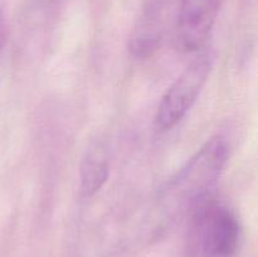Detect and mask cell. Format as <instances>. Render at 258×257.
I'll list each match as a JSON object with an SVG mask.
<instances>
[{"label":"cell","instance_id":"1","mask_svg":"<svg viewBox=\"0 0 258 257\" xmlns=\"http://www.w3.org/2000/svg\"><path fill=\"white\" fill-rule=\"evenodd\" d=\"M228 158V146L223 138L217 136L202 146L186 165L164 190L166 206L174 208H194L198 202L211 196Z\"/></svg>","mask_w":258,"mask_h":257},{"label":"cell","instance_id":"2","mask_svg":"<svg viewBox=\"0 0 258 257\" xmlns=\"http://www.w3.org/2000/svg\"><path fill=\"white\" fill-rule=\"evenodd\" d=\"M241 241V223L228 206L211 196L194 206L190 247L197 257H234Z\"/></svg>","mask_w":258,"mask_h":257},{"label":"cell","instance_id":"3","mask_svg":"<svg viewBox=\"0 0 258 257\" xmlns=\"http://www.w3.org/2000/svg\"><path fill=\"white\" fill-rule=\"evenodd\" d=\"M213 67V54L208 50L194 58L168 88L156 110L154 123L159 131L178 125L196 103Z\"/></svg>","mask_w":258,"mask_h":257},{"label":"cell","instance_id":"4","mask_svg":"<svg viewBox=\"0 0 258 257\" xmlns=\"http://www.w3.org/2000/svg\"><path fill=\"white\" fill-rule=\"evenodd\" d=\"M219 0H181L178 19L179 45L185 52L203 47L211 35Z\"/></svg>","mask_w":258,"mask_h":257},{"label":"cell","instance_id":"5","mask_svg":"<svg viewBox=\"0 0 258 257\" xmlns=\"http://www.w3.org/2000/svg\"><path fill=\"white\" fill-rule=\"evenodd\" d=\"M110 171L107 154L100 144L90 146L83 154L80 166L81 193L85 197H92L106 183Z\"/></svg>","mask_w":258,"mask_h":257},{"label":"cell","instance_id":"6","mask_svg":"<svg viewBox=\"0 0 258 257\" xmlns=\"http://www.w3.org/2000/svg\"><path fill=\"white\" fill-rule=\"evenodd\" d=\"M5 42V20L4 15H3V12L0 10V50H2L3 45H4Z\"/></svg>","mask_w":258,"mask_h":257}]
</instances>
